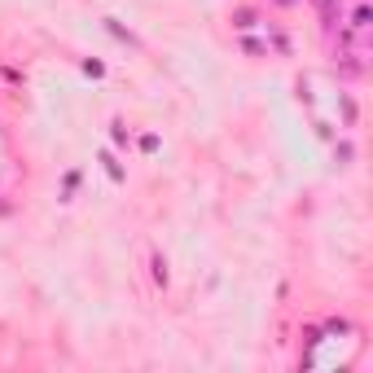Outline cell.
<instances>
[{"label":"cell","instance_id":"obj_10","mask_svg":"<svg viewBox=\"0 0 373 373\" xmlns=\"http://www.w3.org/2000/svg\"><path fill=\"white\" fill-rule=\"evenodd\" d=\"M321 339H325V330H316V325H308V330H303V343H308V347H316Z\"/></svg>","mask_w":373,"mask_h":373},{"label":"cell","instance_id":"obj_1","mask_svg":"<svg viewBox=\"0 0 373 373\" xmlns=\"http://www.w3.org/2000/svg\"><path fill=\"white\" fill-rule=\"evenodd\" d=\"M312 5H316V14H321V27H334V22H339L343 0H312Z\"/></svg>","mask_w":373,"mask_h":373},{"label":"cell","instance_id":"obj_15","mask_svg":"<svg viewBox=\"0 0 373 373\" xmlns=\"http://www.w3.org/2000/svg\"><path fill=\"white\" fill-rule=\"evenodd\" d=\"M242 49H246L250 57H259V53H263V44H259V40H250V35H246V40H242Z\"/></svg>","mask_w":373,"mask_h":373},{"label":"cell","instance_id":"obj_11","mask_svg":"<svg viewBox=\"0 0 373 373\" xmlns=\"http://www.w3.org/2000/svg\"><path fill=\"white\" fill-rule=\"evenodd\" d=\"M339 75H343V79H356V75H360V62H343Z\"/></svg>","mask_w":373,"mask_h":373},{"label":"cell","instance_id":"obj_14","mask_svg":"<svg viewBox=\"0 0 373 373\" xmlns=\"http://www.w3.org/2000/svg\"><path fill=\"white\" fill-rule=\"evenodd\" d=\"M83 70H88L92 79H101V75H105V66H101V62H92V57H88V62H83Z\"/></svg>","mask_w":373,"mask_h":373},{"label":"cell","instance_id":"obj_6","mask_svg":"<svg viewBox=\"0 0 373 373\" xmlns=\"http://www.w3.org/2000/svg\"><path fill=\"white\" fill-rule=\"evenodd\" d=\"M75 189H79V172H66V180H62V202L75 198Z\"/></svg>","mask_w":373,"mask_h":373},{"label":"cell","instance_id":"obj_4","mask_svg":"<svg viewBox=\"0 0 373 373\" xmlns=\"http://www.w3.org/2000/svg\"><path fill=\"white\" fill-rule=\"evenodd\" d=\"M97 163L105 167V176H110V180H123V167L114 163V154H110V150H101V159H97Z\"/></svg>","mask_w":373,"mask_h":373},{"label":"cell","instance_id":"obj_12","mask_svg":"<svg viewBox=\"0 0 373 373\" xmlns=\"http://www.w3.org/2000/svg\"><path fill=\"white\" fill-rule=\"evenodd\" d=\"M325 334H347V321H339V316L325 321Z\"/></svg>","mask_w":373,"mask_h":373},{"label":"cell","instance_id":"obj_2","mask_svg":"<svg viewBox=\"0 0 373 373\" xmlns=\"http://www.w3.org/2000/svg\"><path fill=\"white\" fill-rule=\"evenodd\" d=\"M105 31H110L114 35V40H123V44H132V49H141V40H137V35H132L128 27H123V22H119V18H105Z\"/></svg>","mask_w":373,"mask_h":373},{"label":"cell","instance_id":"obj_5","mask_svg":"<svg viewBox=\"0 0 373 373\" xmlns=\"http://www.w3.org/2000/svg\"><path fill=\"white\" fill-rule=\"evenodd\" d=\"M369 22H373V9H369V5H356V14H352V27H360V31H365Z\"/></svg>","mask_w":373,"mask_h":373},{"label":"cell","instance_id":"obj_3","mask_svg":"<svg viewBox=\"0 0 373 373\" xmlns=\"http://www.w3.org/2000/svg\"><path fill=\"white\" fill-rule=\"evenodd\" d=\"M255 22H259V14H255V9H250V5L233 9V27H237V31H250V27H255Z\"/></svg>","mask_w":373,"mask_h":373},{"label":"cell","instance_id":"obj_13","mask_svg":"<svg viewBox=\"0 0 373 373\" xmlns=\"http://www.w3.org/2000/svg\"><path fill=\"white\" fill-rule=\"evenodd\" d=\"M343 119H347V123H356V101L352 97H343Z\"/></svg>","mask_w":373,"mask_h":373},{"label":"cell","instance_id":"obj_9","mask_svg":"<svg viewBox=\"0 0 373 373\" xmlns=\"http://www.w3.org/2000/svg\"><path fill=\"white\" fill-rule=\"evenodd\" d=\"M352 145H347V141H343V145H334V159H339V167H347V163H352Z\"/></svg>","mask_w":373,"mask_h":373},{"label":"cell","instance_id":"obj_8","mask_svg":"<svg viewBox=\"0 0 373 373\" xmlns=\"http://www.w3.org/2000/svg\"><path fill=\"white\" fill-rule=\"evenodd\" d=\"M110 141H114V145H128V128H123V123H119V119H114V123H110Z\"/></svg>","mask_w":373,"mask_h":373},{"label":"cell","instance_id":"obj_16","mask_svg":"<svg viewBox=\"0 0 373 373\" xmlns=\"http://www.w3.org/2000/svg\"><path fill=\"white\" fill-rule=\"evenodd\" d=\"M276 5H285V9H290V5H299V0H276Z\"/></svg>","mask_w":373,"mask_h":373},{"label":"cell","instance_id":"obj_7","mask_svg":"<svg viewBox=\"0 0 373 373\" xmlns=\"http://www.w3.org/2000/svg\"><path fill=\"white\" fill-rule=\"evenodd\" d=\"M150 268H154V281L167 285V263H163V255H154V259H150Z\"/></svg>","mask_w":373,"mask_h":373}]
</instances>
